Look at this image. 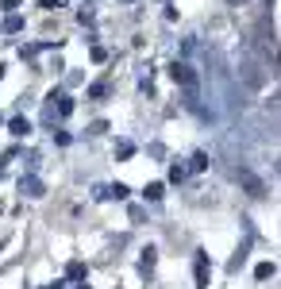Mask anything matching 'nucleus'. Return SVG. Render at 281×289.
<instances>
[{"label": "nucleus", "instance_id": "f257e3e1", "mask_svg": "<svg viewBox=\"0 0 281 289\" xmlns=\"http://www.w3.org/2000/svg\"><path fill=\"white\" fill-rule=\"evenodd\" d=\"M235 181L247 189V197H254V201H262V197H266V181H262L254 170H247V166H239V170H235Z\"/></svg>", "mask_w": 281, "mask_h": 289}, {"label": "nucleus", "instance_id": "f03ea898", "mask_svg": "<svg viewBox=\"0 0 281 289\" xmlns=\"http://www.w3.org/2000/svg\"><path fill=\"white\" fill-rule=\"evenodd\" d=\"M170 77H174L178 85H185L189 93H196V73H192L189 62H174V66H170Z\"/></svg>", "mask_w": 281, "mask_h": 289}, {"label": "nucleus", "instance_id": "7ed1b4c3", "mask_svg": "<svg viewBox=\"0 0 281 289\" xmlns=\"http://www.w3.org/2000/svg\"><path fill=\"white\" fill-rule=\"evenodd\" d=\"M192 274H196V289H208L212 266H208V255H204V251H196V266H192Z\"/></svg>", "mask_w": 281, "mask_h": 289}, {"label": "nucleus", "instance_id": "20e7f679", "mask_svg": "<svg viewBox=\"0 0 281 289\" xmlns=\"http://www.w3.org/2000/svg\"><path fill=\"white\" fill-rule=\"evenodd\" d=\"M19 193H23V197H43L46 185L35 177V173H27V177H19Z\"/></svg>", "mask_w": 281, "mask_h": 289}, {"label": "nucleus", "instance_id": "39448f33", "mask_svg": "<svg viewBox=\"0 0 281 289\" xmlns=\"http://www.w3.org/2000/svg\"><path fill=\"white\" fill-rule=\"evenodd\" d=\"M154 262H158V251H154V247H147V251L139 255V270H143V274H150V270H154Z\"/></svg>", "mask_w": 281, "mask_h": 289}, {"label": "nucleus", "instance_id": "423d86ee", "mask_svg": "<svg viewBox=\"0 0 281 289\" xmlns=\"http://www.w3.org/2000/svg\"><path fill=\"white\" fill-rule=\"evenodd\" d=\"M143 197H147V201H162V197H166V185H162V181H150V185L143 189Z\"/></svg>", "mask_w": 281, "mask_h": 289}, {"label": "nucleus", "instance_id": "0eeeda50", "mask_svg": "<svg viewBox=\"0 0 281 289\" xmlns=\"http://www.w3.org/2000/svg\"><path fill=\"white\" fill-rule=\"evenodd\" d=\"M8 131H12V135H31V124L23 120V116H15L12 124H8Z\"/></svg>", "mask_w": 281, "mask_h": 289}, {"label": "nucleus", "instance_id": "6e6552de", "mask_svg": "<svg viewBox=\"0 0 281 289\" xmlns=\"http://www.w3.org/2000/svg\"><path fill=\"white\" fill-rule=\"evenodd\" d=\"M274 274H278V266H274V262H258V270H254L258 282H266V278H274Z\"/></svg>", "mask_w": 281, "mask_h": 289}, {"label": "nucleus", "instance_id": "1a4fd4ad", "mask_svg": "<svg viewBox=\"0 0 281 289\" xmlns=\"http://www.w3.org/2000/svg\"><path fill=\"white\" fill-rule=\"evenodd\" d=\"M127 193H131V189L123 185V181H116V185H108V189H104V197H116V201H123Z\"/></svg>", "mask_w": 281, "mask_h": 289}, {"label": "nucleus", "instance_id": "9d476101", "mask_svg": "<svg viewBox=\"0 0 281 289\" xmlns=\"http://www.w3.org/2000/svg\"><path fill=\"white\" fill-rule=\"evenodd\" d=\"M189 170L192 173H200V170H208V154L200 150V154H192V162H189Z\"/></svg>", "mask_w": 281, "mask_h": 289}, {"label": "nucleus", "instance_id": "9b49d317", "mask_svg": "<svg viewBox=\"0 0 281 289\" xmlns=\"http://www.w3.org/2000/svg\"><path fill=\"white\" fill-rule=\"evenodd\" d=\"M19 27H23V19H19V15H8V19H4V31H8V35H15Z\"/></svg>", "mask_w": 281, "mask_h": 289}, {"label": "nucleus", "instance_id": "f8f14e48", "mask_svg": "<svg viewBox=\"0 0 281 289\" xmlns=\"http://www.w3.org/2000/svg\"><path fill=\"white\" fill-rule=\"evenodd\" d=\"M185 166H181V162H174V166H170V181H185Z\"/></svg>", "mask_w": 281, "mask_h": 289}, {"label": "nucleus", "instance_id": "ddd939ff", "mask_svg": "<svg viewBox=\"0 0 281 289\" xmlns=\"http://www.w3.org/2000/svg\"><path fill=\"white\" fill-rule=\"evenodd\" d=\"M66 278H85V266H81V262H70V266H66Z\"/></svg>", "mask_w": 281, "mask_h": 289}, {"label": "nucleus", "instance_id": "4468645a", "mask_svg": "<svg viewBox=\"0 0 281 289\" xmlns=\"http://www.w3.org/2000/svg\"><path fill=\"white\" fill-rule=\"evenodd\" d=\"M89 97H93V101H104V97H108V85H104V81H96V85L89 89Z\"/></svg>", "mask_w": 281, "mask_h": 289}, {"label": "nucleus", "instance_id": "2eb2a0df", "mask_svg": "<svg viewBox=\"0 0 281 289\" xmlns=\"http://www.w3.org/2000/svg\"><path fill=\"white\" fill-rule=\"evenodd\" d=\"M74 112V97H58V116H70Z\"/></svg>", "mask_w": 281, "mask_h": 289}, {"label": "nucleus", "instance_id": "dca6fc26", "mask_svg": "<svg viewBox=\"0 0 281 289\" xmlns=\"http://www.w3.org/2000/svg\"><path fill=\"white\" fill-rule=\"evenodd\" d=\"M116 154H119V158H131L135 146H131V143H119V146H116Z\"/></svg>", "mask_w": 281, "mask_h": 289}, {"label": "nucleus", "instance_id": "f3484780", "mask_svg": "<svg viewBox=\"0 0 281 289\" xmlns=\"http://www.w3.org/2000/svg\"><path fill=\"white\" fill-rule=\"evenodd\" d=\"M62 0H43V8H58Z\"/></svg>", "mask_w": 281, "mask_h": 289}, {"label": "nucleus", "instance_id": "a211bd4d", "mask_svg": "<svg viewBox=\"0 0 281 289\" xmlns=\"http://www.w3.org/2000/svg\"><path fill=\"white\" fill-rule=\"evenodd\" d=\"M46 289H66V282H50V286H46Z\"/></svg>", "mask_w": 281, "mask_h": 289}, {"label": "nucleus", "instance_id": "6ab92c4d", "mask_svg": "<svg viewBox=\"0 0 281 289\" xmlns=\"http://www.w3.org/2000/svg\"><path fill=\"white\" fill-rule=\"evenodd\" d=\"M227 4H243V0H227Z\"/></svg>", "mask_w": 281, "mask_h": 289}, {"label": "nucleus", "instance_id": "aec40b11", "mask_svg": "<svg viewBox=\"0 0 281 289\" xmlns=\"http://www.w3.org/2000/svg\"><path fill=\"white\" fill-rule=\"evenodd\" d=\"M0 77H4V66H0Z\"/></svg>", "mask_w": 281, "mask_h": 289}]
</instances>
